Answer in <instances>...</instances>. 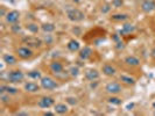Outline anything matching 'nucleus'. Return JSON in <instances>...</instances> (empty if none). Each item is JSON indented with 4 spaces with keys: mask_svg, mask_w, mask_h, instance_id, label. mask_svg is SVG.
Returning <instances> with one entry per match:
<instances>
[{
    "mask_svg": "<svg viewBox=\"0 0 155 116\" xmlns=\"http://www.w3.org/2000/svg\"><path fill=\"white\" fill-rule=\"evenodd\" d=\"M74 1H75V2H79V1H81V0H74Z\"/></svg>",
    "mask_w": 155,
    "mask_h": 116,
    "instance_id": "nucleus-42",
    "label": "nucleus"
},
{
    "mask_svg": "<svg viewBox=\"0 0 155 116\" xmlns=\"http://www.w3.org/2000/svg\"><path fill=\"white\" fill-rule=\"evenodd\" d=\"M16 55L21 59H29L33 57L34 52L29 46H20V48L16 49Z\"/></svg>",
    "mask_w": 155,
    "mask_h": 116,
    "instance_id": "nucleus-6",
    "label": "nucleus"
},
{
    "mask_svg": "<svg viewBox=\"0 0 155 116\" xmlns=\"http://www.w3.org/2000/svg\"><path fill=\"white\" fill-rule=\"evenodd\" d=\"M69 73H70V77L72 78H76L79 76V67L78 66H71L69 69Z\"/></svg>",
    "mask_w": 155,
    "mask_h": 116,
    "instance_id": "nucleus-27",
    "label": "nucleus"
},
{
    "mask_svg": "<svg viewBox=\"0 0 155 116\" xmlns=\"http://www.w3.org/2000/svg\"><path fill=\"white\" fill-rule=\"evenodd\" d=\"M135 30V26L132 23H124L121 30L119 31V34H131Z\"/></svg>",
    "mask_w": 155,
    "mask_h": 116,
    "instance_id": "nucleus-20",
    "label": "nucleus"
},
{
    "mask_svg": "<svg viewBox=\"0 0 155 116\" xmlns=\"http://www.w3.org/2000/svg\"><path fill=\"white\" fill-rule=\"evenodd\" d=\"M84 77L89 81H96L99 79V72L96 69H87L84 73Z\"/></svg>",
    "mask_w": 155,
    "mask_h": 116,
    "instance_id": "nucleus-10",
    "label": "nucleus"
},
{
    "mask_svg": "<svg viewBox=\"0 0 155 116\" xmlns=\"http://www.w3.org/2000/svg\"><path fill=\"white\" fill-rule=\"evenodd\" d=\"M111 8H112V5H111V4H105V5L101 6V12L103 13V14H107V13H110Z\"/></svg>",
    "mask_w": 155,
    "mask_h": 116,
    "instance_id": "nucleus-31",
    "label": "nucleus"
},
{
    "mask_svg": "<svg viewBox=\"0 0 155 116\" xmlns=\"http://www.w3.org/2000/svg\"><path fill=\"white\" fill-rule=\"evenodd\" d=\"M152 107H153V109L155 110V101L153 102V103H152Z\"/></svg>",
    "mask_w": 155,
    "mask_h": 116,
    "instance_id": "nucleus-41",
    "label": "nucleus"
},
{
    "mask_svg": "<svg viewBox=\"0 0 155 116\" xmlns=\"http://www.w3.org/2000/svg\"><path fill=\"white\" fill-rule=\"evenodd\" d=\"M116 48L118 49V50H123V49L125 48L124 43L121 42V39H120V41H118V42H116Z\"/></svg>",
    "mask_w": 155,
    "mask_h": 116,
    "instance_id": "nucleus-34",
    "label": "nucleus"
},
{
    "mask_svg": "<svg viewBox=\"0 0 155 116\" xmlns=\"http://www.w3.org/2000/svg\"><path fill=\"white\" fill-rule=\"evenodd\" d=\"M2 61H4V63L8 64V65H13V64L16 63V58H15V56H13V55L5 54L2 56Z\"/></svg>",
    "mask_w": 155,
    "mask_h": 116,
    "instance_id": "nucleus-22",
    "label": "nucleus"
},
{
    "mask_svg": "<svg viewBox=\"0 0 155 116\" xmlns=\"http://www.w3.org/2000/svg\"><path fill=\"white\" fill-rule=\"evenodd\" d=\"M56 27H55L54 23H43L41 26V30L45 31L46 34H51L53 31H55Z\"/></svg>",
    "mask_w": 155,
    "mask_h": 116,
    "instance_id": "nucleus-21",
    "label": "nucleus"
},
{
    "mask_svg": "<svg viewBox=\"0 0 155 116\" xmlns=\"http://www.w3.org/2000/svg\"><path fill=\"white\" fill-rule=\"evenodd\" d=\"M110 105H114V106H120L121 103H123V100L120 99V98H117V96H110L109 99H107Z\"/></svg>",
    "mask_w": 155,
    "mask_h": 116,
    "instance_id": "nucleus-26",
    "label": "nucleus"
},
{
    "mask_svg": "<svg viewBox=\"0 0 155 116\" xmlns=\"http://www.w3.org/2000/svg\"><path fill=\"white\" fill-rule=\"evenodd\" d=\"M22 42L23 44H26L29 48H40L43 44V39L35 37V36H26V37H23Z\"/></svg>",
    "mask_w": 155,
    "mask_h": 116,
    "instance_id": "nucleus-4",
    "label": "nucleus"
},
{
    "mask_svg": "<svg viewBox=\"0 0 155 116\" xmlns=\"http://www.w3.org/2000/svg\"><path fill=\"white\" fill-rule=\"evenodd\" d=\"M150 56H152V58L155 61V46L152 49V51H150Z\"/></svg>",
    "mask_w": 155,
    "mask_h": 116,
    "instance_id": "nucleus-37",
    "label": "nucleus"
},
{
    "mask_svg": "<svg viewBox=\"0 0 155 116\" xmlns=\"http://www.w3.org/2000/svg\"><path fill=\"white\" fill-rule=\"evenodd\" d=\"M26 28H27V30L29 31V33H31V34H38L40 30V27L38 26V23H28L27 26H26Z\"/></svg>",
    "mask_w": 155,
    "mask_h": 116,
    "instance_id": "nucleus-24",
    "label": "nucleus"
},
{
    "mask_svg": "<svg viewBox=\"0 0 155 116\" xmlns=\"http://www.w3.org/2000/svg\"><path fill=\"white\" fill-rule=\"evenodd\" d=\"M65 101H67V103L70 105V106H76L78 103L77 98H75V96H68V98L65 99Z\"/></svg>",
    "mask_w": 155,
    "mask_h": 116,
    "instance_id": "nucleus-29",
    "label": "nucleus"
},
{
    "mask_svg": "<svg viewBox=\"0 0 155 116\" xmlns=\"http://www.w3.org/2000/svg\"><path fill=\"white\" fill-rule=\"evenodd\" d=\"M19 92V89L16 87H12L8 85H1L0 86V93H8L9 95H14Z\"/></svg>",
    "mask_w": 155,
    "mask_h": 116,
    "instance_id": "nucleus-18",
    "label": "nucleus"
},
{
    "mask_svg": "<svg viewBox=\"0 0 155 116\" xmlns=\"http://www.w3.org/2000/svg\"><path fill=\"white\" fill-rule=\"evenodd\" d=\"M124 62L126 65L128 66H132V67H135V66H139L140 65V59L135 56H127L125 57Z\"/></svg>",
    "mask_w": 155,
    "mask_h": 116,
    "instance_id": "nucleus-15",
    "label": "nucleus"
},
{
    "mask_svg": "<svg viewBox=\"0 0 155 116\" xmlns=\"http://www.w3.org/2000/svg\"><path fill=\"white\" fill-rule=\"evenodd\" d=\"M105 91L109 93V94L117 95V94L123 92V87H121V85L118 81H110L105 86Z\"/></svg>",
    "mask_w": 155,
    "mask_h": 116,
    "instance_id": "nucleus-5",
    "label": "nucleus"
},
{
    "mask_svg": "<svg viewBox=\"0 0 155 116\" xmlns=\"http://www.w3.org/2000/svg\"><path fill=\"white\" fill-rule=\"evenodd\" d=\"M130 16L127 14H113L111 16V20L112 21H116V22H124L126 20H128Z\"/></svg>",
    "mask_w": 155,
    "mask_h": 116,
    "instance_id": "nucleus-23",
    "label": "nucleus"
},
{
    "mask_svg": "<svg viewBox=\"0 0 155 116\" xmlns=\"http://www.w3.org/2000/svg\"><path fill=\"white\" fill-rule=\"evenodd\" d=\"M111 5H112V7H114V8H120V7H123L124 1H123V0H112Z\"/></svg>",
    "mask_w": 155,
    "mask_h": 116,
    "instance_id": "nucleus-32",
    "label": "nucleus"
},
{
    "mask_svg": "<svg viewBox=\"0 0 155 116\" xmlns=\"http://www.w3.org/2000/svg\"><path fill=\"white\" fill-rule=\"evenodd\" d=\"M23 79H25V73L20 70L9 71L7 74V81H9L11 84H20L23 81Z\"/></svg>",
    "mask_w": 155,
    "mask_h": 116,
    "instance_id": "nucleus-2",
    "label": "nucleus"
},
{
    "mask_svg": "<svg viewBox=\"0 0 155 116\" xmlns=\"http://www.w3.org/2000/svg\"><path fill=\"white\" fill-rule=\"evenodd\" d=\"M11 30L13 31L14 34H19V33H21L22 28H21V26H20L19 23L16 22V23H14V24H12V26H11Z\"/></svg>",
    "mask_w": 155,
    "mask_h": 116,
    "instance_id": "nucleus-28",
    "label": "nucleus"
},
{
    "mask_svg": "<svg viewBox=\"0 0 155 116\" xmlns=\"http://www.w3.org/2000/svg\"><path fill=\"white\" fill-rule=\"evenodd\" d=\"M140 8L143 13H152L155 11V0H143L140 5Z\"/></svg>",
    "mask_w": 155,
    "mask_h": 116,
    "instance_id": "nucleus-8",
    "label": "nucleus"
},
{
    "mask_svg": "<svg viewBox=\"0 0 155 116\" xmlns=\"http://www.w3.org/2000/svg\"><path fill=\"white\" fill-rule=\"evenodd\" d=\"M119 79H120V81L121 83H124V84H126V85H135V83H137V80L134 79L133 77H131V76H126V74H121L120 77H119Z\"/></svg>",
    "mask_w": 155,
    "mask_h": 116,
    "instance_id": "nucleus-19",
    "label": "nucleus"
},
{
    "mask_svg": "<svg viewBox=\"0 0 155 116\" xmlns=\"http://www.w3.org/2000/svg\"><path fill=\"white\" fill-rule=\"evenodd\" d=\"M72 33H74V34H77V35H81V29H79V28H74V29H72Z\"/></svg>",
    "mask_w": 155,
    "mask_h": 116,
    "instance_id": "nucleus-36",
    "label": "nucleus"
},
{
    "mask_svg": "<svg viewBox=\"0 0 155 116\" xmlns=\"http://www.w3.org/2000/svg\"><path fill=\"white\" fill-rule=\"evenodd\" d=\"M19 19H20V12L19 11H11V12H8L6 16H5V20H6V22L9 23V24H14L19 21Z\"/></svg>",
    "mask_w": 155,
    "mask_h": 116,
    "instance_id": "nucleus-9",
    "label": "nucleus"
},
{
    "mask_svg": "<svg viewBox=\"0 0 155 116\" xmlns=\"http://www.w3.org/2000/svg\"><path fill=\"white\" fill-rule=\"evenodd\" d=\"M0 16H2V17H5V16H6V11H5V7L0 8Z\"/></svg>",
    "mask_w": 155,
    "mask_h": 116,
    "instance_id": "nucleus-35",
    "label": "nucleus"
},
{
    "mask_svg": "<svg viewBox=\"0 0 155 116\" xmlns=\"http://www.w3.org/2000/svg\"><path fill=\"white\" fill-rule=\"evenodd\" d=\"M42 87L41 85H38L36 83H33V81H28L23 85V89L28 93H38Z\"/></svg>",
    "mask_w": 155,
    "mask_h": 116,
    "instance_id": "nucleus-11",
    "label": "nucleus"
},
{
    "mask_svg": "<svg viewBox=\"0 0 155 116\" xmlns=\"http://www.w3.org/2000/svg\"><path fill=\"white\" fill-rule=\"evenodd\" d=\"M133 107H134V103H132V105H128V106H127V109L133 108Z\"/></svg>",
    "mask_w": 155,
    "mask_h": 116,
    "instance_id": "nucleus-40",
    "label": "nucleus"
},
{
    "mask_svg": "<svg viewBox=\"0 0 155 116\" xmlns=\"http://www.w3.org/2000/svg\"><path fill=\"white\" fill-rule=\"evenodd\" d=\"M67 48L71 52H76V51H78L81 49V44H79V42H78L77 39H70L69 42H68V44H67Z\"/></svg>",
    "mask_w": 155,
    "mask_h": 116,
    "instance_id": "nucleus-17",
    "label": "nucleus"
},
{
    "mask_svg": "<svg viewBox=\"0 0 155 116\" xmlns=\"http://www.w3.org/2000/svg\"><path fill=\"white\" fill-rule=\"evenodd\" d=\"M53 42H54V39H53V36H51L50 34L45 35V37H43V43H46V44H51Z\"/></svg>",
    "mask_w": 155,
    "mask_h": 116,
    "instance_id": "nucleus-33",
    "label": "nucleus"
},
{
    "mask_svg": "<svg viewBox=\"0 0 155 116\" xmlns=\"http://www.w3.org/2000/svg\"><path fill=\"white\" fill-rule=\"evenodd\" d=\"M49 67H50V71L56 74V73H60V72H62L64 71V66H63V64L61 62H58V61H54V62L50 63V65H49Z\"/></svg>",
    "mask_w": 155,
    "mask_h": 116,
    "instance_id": "nucleus-13",
    "label": "nucleus"
},
{
    "mask_svg": "<svg viewBox=\"0 0 155 116\" xmlns=\"http://www.w3.org/2000/svg\"><path fill=\"white\" fill-rule=\"evenodd\" d=\"M27 77L31 78V79H34V80H38V79H41V72L39 70H34V71H29L27 73Z\"/></svg>",
    "mask_w": 155,
    "mask_h": 116,
    "instance_id": "nucleus-25",
    "label": "nucleus"
},
{
    "mask_svg": "<svg viewBox=\"0 0 155 116\" xmlns=\"http://www.w3.org/2000/svg\"><path fill=\"white\" fill-rule=\"evenodd\" d=\"M67 16L72 22H81L85 19V14L78 8H70L67 11Z\"/></svg>",
    "mask_w": 155,
    "mask_h": 116,
    "instance_id": "nucleus-1",
    "label": "nucleus"
},
{
    "mask_svg": "<svg viewBox=\"0 0 155 116\" xmlns=\"http://www.w3.org/2000/svg\"><path fill=\"white\" fill-rule=\"evenodd\" d=\"M54 110L56 114L64 115L69 111V106L65 105V103H56V105H54Z\"/></svg>",
    "mask_w": 155,
    "mask_h": 116,
    "instance_id": "nucleus-14",
    "label": "nucleus"
},
{
    "mask_svg": "<svg viewBox=\"0 0 155 116\" xmlns=\"http://www.w3.org/2000/svg\"><path fill=\"white\" fill-rule=\"evenodd\" d=\"M91 56H92V49L90 46H84L83 49H81V51H79V58L82 61L89 59Z\"/></svg>",
    "mask_w": 155,
    "mask_h": 116,
    "instance_id": "nucleus-16",
    "label": "nucleus"
},
{
    "mask_svg": "<svg viewBox=\"0 0 155 116\" xmlns=\"http://www.w3.org/2000/svg\"><path fill=\"white\" fill-rule=\"evenodd\" d=\"M0 101L2 103H8L9 102V94L8 93H0Z\"/></svg>",
    "mask_w": 155,
    "mask_h": 116,
    "instance_id": "nucleus-30",
    "label": "nucleus"
},
{
    "mask_svg": "<svg viewBox=\"0 0 155 116\" xmlns=\"http://www.w3.org/2000/svg\"><path fill=\"white\" fill-rule=\"evenodd\" d=\"M43 115L45 116H51V115H54V113H51V111H46V113H43Z\"/></svg>",
    "mask_w": 155,
    "mask_h": 116,
    "instance_id": "nucleus-39",
    "label": "nucleus"
},
{
    "mask_svg": "<svg viewBox=\"0 0 155 116\" xmlns=\"http://www.w3.org/2000/svg\"><path fill=\"white\" fill-rule=\"evenodd\" d=\"M15 115H29V114H28V113H27V111H19V113H16Z\"/></svg>",
    "mask_w": 155,
    "mask_h": 116,
    "instance_id": "nucleus-38",
    "label": "nucleus"
},
{
    "mask_svg": "<svg viewBox=\"0 0 155 116\" xmlns=\"http://www.w3.org/2000/svg\"><path fill=\"white\" fill-rule=\"evenodd\" d=\"M54 105H55V100L54 98H51V96H43L38 102V106L42 109H48L50 108V107H54Z\"/></svg>",
    "mask_w": 155,
    "mask_h": 116,
    "instance_id": "nucleus-7",
    "label": "nucleus"
},
{
    "mask_svg": "<svg viewBox=\"0 0 155 116\" xmlns=\"http://www.w3.org/2000/svg\"><path fill=\"white\" fill-rule=\"evenodd\" d=\"M40 85L46 91H53L58 87V83L55 81L51 77H42L40 79Z\"/></svg>",
    "mask_w": 155,
    "mask_h": 116,
    "instance_id": "nucleus-3",
    "label": "nucleus"
},
{
    "mask_svg": "<svg viewBox=\"0 0 155 116\" xmlns=\"http://www.w3.org/2000/svg\"><path fill=\"white\" fill-rule=\"evenodd\" d=\"M101 71H103V73H104L105 76H107V77H113V76H116V73H117V69L113 65H111V64H105V65H103Z\"/></svg>",
    "mask_w": 155,
    "mask_h": 116,
    "instance_id": "nucleus-12",
    "label": "nucleus"
}]
</instances>
